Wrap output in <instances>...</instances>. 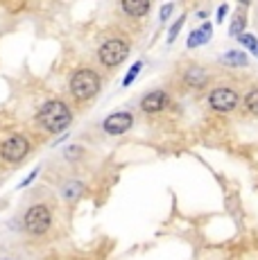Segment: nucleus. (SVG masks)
Instances as JSON below:
<instances>
[{"instance_id": "nucleus-14", "label": "nucleus", "mask_w": 258, "mask_h": 260, "mask_svg": "<svg viewBox=\"0 0 258 260\" xmlns=\"http://www.w3.org/2000/svg\"><path fill=\"white\" fill-rule=\"evenodd\" d=\"M245 107L249 113L258 116V88H251V91L245 95Z\"/></svg>"}, {"instance_id": "nucleus-2", "label": "nucleus", "mask_w": 258, "mask_h": 260, "mask_svg": "<svg viewBox=\"0 0 258 260\" xmlns=\"http://www.w3.org/2000/svg\"><path fill=\"white\" fill-rule=\"evenodd\" d=\"M100 75L91 68H79V71L73 73L71 77V95L79 102H86V100L95 98L100 93Z\"/></svg>"}, {"instance_id": "nucleus-5", "label": "nucleus", "mask_w": 258, "mask_h": 260, "mask_svg": "<svg viewBox=\"0 0 258 260\" xmlns=\"http://www.w3.org/2000/svg\"><path fill=\"white\" fill-rule=\"evenodd\" d=\"M29 149H32V145H29L27 138L21 136V134H14L0 145V158L7 163H21L29 154Z\"/></svg>"}, {"instance_id": "nucleus-17", "label": "nucleus", "mask_w": 258, "mask_h": 260, "mask_svg": "<svg viewBox=\"0 0 258 260\" xmlns=\"http://www.w3.org/2000/svg\"><path fill=\"white\" fill-rule=\"evenodd\" d=\"M138 71H141V61H136L132 68H129V73H127V77H125V86H129V84L134 82V77L138 75Z\"/></svg>"}, {"instance_id": "nucleus-13", "label": "nucleus", "mask_w": 258, "mask_h": 260, "mask_svg": "<svg viewBox=\"0 0 258 260\" xmlns=\"http://www.w3.org/2000/svg\"><path fill=\"white\" fill-rule=\"evenodd\" d=\"M220 61L227 63V66H247V54L240 52V50H229V52L222 54Z\"/></svg>"}, {"instance_id": "nucleus-9", "label": "nucleus", "mask_w": 258, "mask_h": 260, "mask_svg": "<svg viewBox=\"0 0 258 260\" xmlns=\"http://www.w3.org/2000/svg\"><path fill=\"white\" fill-rule=\"evenodd\" d=\"M183 82L190 88H204L208 84V73L202 66H188L183 71Z\"/></svg>"}, {"instance_id": "nucleus-16", "label": "nucleus", "mask_w": 258, "mask_h": 260, "mask_svg": "<svg viewBox=\"0 0 258 260\" xmlns=\"http://www.w3.org/2000/svg\"><path fill=\"white\" fill-rule=\"evenodd\" d=\"M238 41H240L247 50H251V52L258 57V41H256V37H251V34L245 32V34H240V37H238Z\"/></svg>"}, {"instance_id": "nucleus-12", "label": "nucleus", "mask_w": 258, "mask_h": 260, "mask_svg": "<svg viewBox=\"0 0 258 260\" xmlns=\"http://www.w3.org/2000/svg\"><path fill=\"white\" fill-rule=\"evenodd\" d=\"M82 192H84V183L77 181V179L66 181V183H63V188H61V194H63V199H66V202H77V199L82 197Z\"/></svg>"}, {"instance_id": "nucleus-8", "label": "nucleus", "mask_w": 258, "mask_h": 260, "mask_svg": "<svg viewBox=\"0 0 258 260\" xmlns=\"http://www.w3.org/2000/svg\"><path fill=\"white\" fill-rule=\"evenodd\" d=\"M168 104H170V98L163 91H152L141 100V109L145 113H161L163 109H168Z\"/></svg>"}, {"instance_id": "nucleus-10", "label": "nucleus", "mask_w": 258, "mask_h": 260, "mask_svg": "<svg viewBox=\"0 0 258 260\" xmlns=\"http://www.w3.org/2000/svg\"><path fill=\"white\" fill-rule=\"evenodd\" d=\"M120 9L129 18H143L152 9V5L145 3V0H125V3L120 5Z\"/></svg>"}, {"instance_id": "nucleus-4", "label": "nucleus", "mask_w": 258, "mask_h": 260, "mask_svg": "<svg viewBox=\"0 0 258 260\" xmlns=\"http://www.w3.org/2000/svg\"><path fill=\"white\" fill-rule=\"evenodd\" d=\"M129 57V43L125 39H109L104 41L100 50H98V59H100L102 66L107 68H116Z\"/></svg>"}, {"instance_id": "nucleus-6", "label": "nucleus", "mask_w": 258, "mask_h": 260, "mask_svg": "<svg viewBox=\"0 0 258 260\" xmlns=\"http://www.w3.org/2000/svg\"><path fill=\"white\" fill-rule=\"evenodd\" d=\"M238 102H240V95L231 86H217L208 95V104H211V109L217 113H231L233 109L238 107Z\"/></svg>"}, {"instance_id": "nucleus-19", "label": "nucleus", "mask_w": 258, "mask_h": 260, "mask_svg": "<svg viewBox=\"0 0 258 260\" xmlns=\"http://www.w3.org/2000/svg\"><path fill=\"white\" fill-rule=\"evenodd\" d=\"M172 9H175V5H163V9H161V21H166V18L170 16Z\"/></svg>"}, {"instance_id": "nucleus-7", "label": "nucleus", "mask_w": 258, "mask_h": 260, "mask_svg": "<svg viewBox=\"0 0 258 260\" xmlns=\"http://www.w3.org/2000/svg\"><path fill=\"white\" fill-rule=\"evenodd\" d=\"M132 127H134V118H132V113H127V111L111 113V116H107L102 122L104 134H109V136H120V134L129 132Z\"/></svg>"}, {"instance_id": "nucleus-22", "label": "nucleus", "mask_w": 258, "mask_h": 260, "mask_svg": "<svg viewBox=\"0 0 258 260\" xmlns=\"http://www.w3.org/2000/svg\"><path fill=\"white\" fill-rule=\"evenodd\" d=\"M0 260H9V258H0Z\"/></svg>"}, {"instance_id": "nucleus-11", "label": "nucleus", "mask_w": 258, "mask_h": 260, "mask_svg": "<svg viewBox=\"0 0 258 260\" xmlns=\"http://www.w3.org/2000/svg\"><path fill=\"white\" fill-rule=\"evenodd\" d=\"M211 34H213V27L208 23H204L202 27H197L195 32L188 37V48H200L204 46V43L211 41Z\"/></svg>"}, {"instance_id": "nucleus-20", "label": "nucleus", "mask_w": 258, "mask_h": 260, "mask_svg": "<svg viewBox=\"0 0 258 260\" xmlns=\"http://www.w3.org/2000/svg\"><path fill=\"white\" fill-rule=\"evenodd\" d=\"M37 174H39V170H32V172H29V177H27L25 181H23V183H21V186H18V188H25V186H29V183H32V179L37 177Z\"/></svg>"}, {"instance_id": "nucleus-18", "label": "nucleus", "mask_w": 258, "mask_h": 260, "mask_svg": "<svg viewBox=\"0 0 258 260\" xmlns=\"http://www.w3.org/2000/svg\"><path fill=\"white\" fill-rule=\"evenodd\" d=\"M183 18H186V16H181V18H177V23L175 25H172V27H170V37H168V41H175V39H177V34H179V29H181V25H183Z\"/></svg>"}, {"instance_id": "nucleus-21", "label": "nucleus", "mask_w": 258, "mask_h": 260, "mask_svg": "<svg viewBox=\"0 0 258 260\" xmlns=\"http://www.w3.org/2000/svg\"><path fill=\"white\" fill-rule=\"evenodd\" d=\"M224 14H227V5H222V7L217 9V16H220L217 21H222V16H224Z\"/></svg>"}, {"instance_id": "nucleus-1", "label": "nucleus", "mask_w": 258, "mask_h": 260, "mask_svg": "<svg viewBox=\"0 0 258 260\" xmlns=\"http://www.w3.org/2000/svg\"><path fill=\"white\" fill-rule=\"evenodd\" d=\"M37 120L48 134H61L71 127L73 111L61 100H48V102H43L41 107H39Z\"/></svg>"}, {"instance_id": "nucleus-15", "label": "nucleus", "mask_w": 258, "mask_h": 260, "mask_svg": "<svg viewBox=\"0 0 258 260\" xmlns=\"http://www.w3.org/2000/svg\"><path fill=\"white\" fill-rule=\"evenodd\" d=\"M245 25H247V18L242 16V14H238L236 18H233V23H231V27H229V32H231V37H240V34H245Z\"/></svg>"}, {"instance_id": "nucleus-3", "label": "nucleus", "mask_w": 258, "mask_h": 260, "mask_svg": "<svg viewBox=\"0 0 258 260\" xmlns=\"http://www.w3.org/2000/svg\"><path fill=\"white\" fill-rule=\"evenodd\" d=\"M23 226L29 236H46L52 226V211L46 204H34L23 217Z\"/></svg>"}]
</instances>
